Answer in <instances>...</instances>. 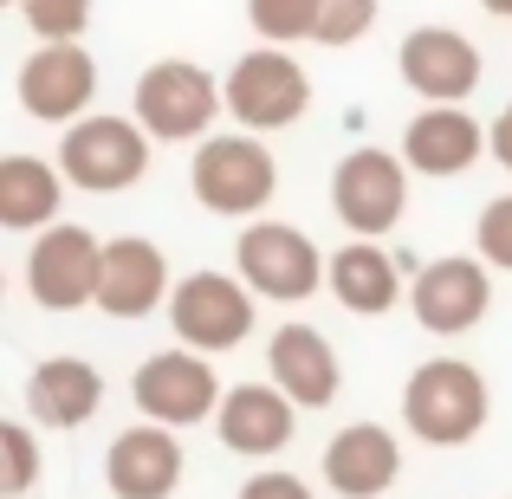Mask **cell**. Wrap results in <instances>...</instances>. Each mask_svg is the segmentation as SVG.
<instances>
[{
	"mask_svg": "<svg viewBox=\"0 0 512 499\" xmlns=\"http://www.w3.org/2000/svg\"><path fill=\"white\" fill-rule=\"evenodd\" d=\"M487 415H493L487 376L467 357H428L402 383V428L428 448H467L487 428Z\"/></svg>",
	"mask_w": 512,
	"mask_h": 499,
	"instance_id": "cell-1",
	"label": "cell"
},
{
	"mask_svg": "<svg viewBox=\"0 0 512 499\" xmlns=\"http://www.w3.org/2000/svg\"><path fill=\"white\" fill-rule=\"evenodd\" d=\"M188 188L201 208L214 214H260L279 195V163L260 143V130H234V137H201L195 163H188Z\"/></svg>",
	"mask_w": 512,
	"mask_h": 499,
	"instance_id": "cell-2",
	"label": "cell"
},
{
	"mask_svg": "<svg viewBox=\"0 0 512 499\" xmlns=\"http://www.w3.org/2000/svg\"><path fill=\"white\" fill-rule=\"evenodd\" d=\"M150 130L137 117H72L59 143V169L85 195H124L150 169Z\"/></svg>",
	"mask_w": 512,
	"mask_h": 499,
	"instance_id": "cell-3",
	"label": "cell"
},
{
	"mask_svg": "<svg viewBox=\"0 0 512 499\" xmlns=\"http://www.w3.org/2000/svg\"><path fill=\"white\" fill-rule=\"evenodd\" d=\"M221 98H227V117H234L240 130H286V124H299L305 117V104H312V78H305V65L292 59L286 46H253V52H240L234 59V72H227V85H221Z\"/></svg>",
	"mask_w": 512,
	"mask_h": 499,
	"instance_id": "cell-4",
	"label": "cell"
},
{
	"mask_svg": "<svg viewBox=\"0 0 512 499\" xmlns=\"http://www.w3.org/2000/svg\"><path fill=\"white\" fill-rule=\"evenodd\" d=\"M325 253L312 247V234L286 221H247L234 240V273L253 286V299H273V305H299L325 286Z\"/></svg>",
	"mask_w": 512,
	"mask_h": 499,
	"instance_id": "cell-5",
	"label": "cell"
},
{
	"mask_svg": "<svg viewBox=\"0 0 512 499\" xmlns=\"http://www.w3.org/2000/svg\"><path fill=\"white\" fill-rule=\"evenodd\" d=\"M221 111H227V98H221V85H214L201 65L156 59L150 72L137 78V111L130 117H137L156 143H201Z\"/></svg>",
	"mask_w": 512,
	"mask_h": 499,
	"instance_id": "cell-6",
	"label": "cell"
},
{
	"mask_svg": "<svg viewBox=\"0 0 512 499\" xmlns=\"http://www.w3.org/2000/svg\"><path fill=\"white\" fill-rule=\"evenodd\" d=\"M169 331L188 350H240L253 331V286L227 273H188L182 286H169Z\"/></svg>",
	"mask_w": 512,
	"mask_h": 499,
	"instance_id": "cell-7",
	"label": "cell"
},
{
	"mask_svg": "<svg viewBox=\"0 0 512 499\" xmlns=\"http://www.w3.org/2000/svg\"><path fill=\"white\" fill-rule=\"evenodd\" d=\"M130 402H137L143 422H169V428H188V422H208L214 402H221V376H214V357L208 350H156V357L137 363L130 376Z\"/></svg>",
	"mask_w": 512,
	"mask_h": 499,
	"instance_id": "cell-8",
	"label": "cell"
},
{
	"mask_svg": "<svg viewBox=\"0 0 512 499\" xmlns=\"http://www.w3.org/2000/svg\"><path fill=\"white\" fill-rule=\"evenodd\" d=\"M98 266H104V247L91 227L52 221V227H39L33 253H26V292H33L39 312L98 305Z\"/></svg>",
	"mask_w": 512,
	"mask_h": 499,
	"instance_id": "cell-9",
	"label": "cell"
},
{
	"mask_svg": "<svg viewBox=\"0 0 512 499\" xmlns=\"http://www.w3.org/2000/svg\"><path fill=\"white\" fill-rule=\"evenodd\" d=\"M409 305H415V325L435 331V337L474 331L480 318L493 312V266L480 260V253L474 260H467V253H441V260L415 266Z\"/></svg>",
	"mask_w": 512,
	"mask_h": 499,
	"instance_id": "cell-10",
	"label": "cell"
},
{
	"mask_svg": "<svg viewBox=\"0 0 512 499\" xmlns=\"http://www.w3.org/2000/svg\"><path fill=\"white\" fill-rule=\"evenodd\" d=\"M402 201H409V163L389 156V150H350L331 169V214H338L350 234L383 240L402 221Z\"/></svg>",
	"mask_w": 512,
	"mask_h": 499,
	"instance_id": "cell-11",
	"label": "cell"
},
{
	"mask_svg": "<svg viewBox=\"0 0 512 499\" xmlns=\"http://www.w3.org/2000/svg\"><path fill=\"white\" fill-rule=\"evenodd\" d=\"M20 111L39 124H72L98 98V59L78 39H39V52L20 65Z\"/></svg>",
	"mask_w": 512,
	"mask_h": 499,
	"instance_id": "cell-12",
	"label": "cell"
},
{
	"mask_svg": "<svg viewBox=\"0 0 512 499\" xmlns=\"http://www.w3.org/2000/svg\"><path fill=\"white\" fill-rule=\"evenodd\" d=\"M396 65H402V85L428 104L474 98L480 72H487V65H480V46L467 33H454V26H415V33L402 39Z\"/></svg>",
	"mask_w": 512,
	"mask_h": 499,
	"instance_id": "cell-13",
	"label": "cell"
},
{
	"mask_svg": "<svg viewBox=\"0 0 512 499\" xmlns=\"http://www.w3.org/2000/svg\"><path fill=\"white\" fill-rule=\"evenodd\" d=\"M299 428V402L266 376V383H240V389H221L214 402V435H221L227 454H247V461H266L279 454Z\"/></svg>",
	"mask_w": 512,
	"mask_h": 499,
	"instance_id": "cell-14",
	"label": "cell"
},
{
	"mask_svg": "<svg viewBox=\"0 0 512 499\" xmlns=\"http://www.w3.org/2000/svg\"><path fill=\"white\" fill-rule=\"evenodd\" d=\"M104 487L117 499H169L182 487V441L169 435V422L124 428L104 454Z\"/></svg>",
	"mask_w": 512,
	"mask_h": 499,
	"instance_id": "cell-15",
	"label": "cell"
},
{
	"mask_svg": "<svg viewBox=\"0 0 512 499\" xmlns=\"http://www.w3.org/2000/svg\"><path fill=\"white\" fill-rule=\"evenodd\" d=\"M98 305L111 318H150L156 305H169V260H163V247H156V240H143V234L104 240Z\"/></svg>",
	"mask_w": 512,
	"mask_h": 499,
	"instance_id": "cell-16",
	"label": "cell"
},
{
	"mask_svg": "<svg viewBox=\"0 0 512 499\" xmlns=\"http://www.w3.org/2000/svg\"><path fill=\"white\" fill-rule=\"evenodd\" d=\"M266 376H273L299 409H331V402H338V383H344L331 337L312 331V325H279L273 331V344H266Z\"/></svg>",
	"mask_w": 512,
	"mask_h": 499,
	"instance_id": "cell-17",
	"label": "cell"
},
{
	"mask_svg": "<svg viewBox=\"0 0 512 499\" xmlns=\"http://www.w3.org/2000/svg\"><path fill=\"white\" fill-rule=\"evenodd\" d=\"M402 273H409V260H396V253L376 247L370 234H357L350 247L331 253L325 286H331V299H338L344 312L383 318V312H396V305H402Z\"/></svg>",
	"mask_w": 512,
	"mask_h": 499,
	"instance_id": "cell-18",
	"label": "cell"
},
{
	"mask_svg": "<svg viewBox=\"0 0 512 499\" xmlns=\"http://www.w3.org/2000/svg\"><path fill=\"white\" fill-rule=\"evenodd\" d=\"M325 480L344 499H383L402 480V441L376 422H350L325 448Z\"/></svg>",
	"mask_w": 512,
	"mask_h": 499,
	"instance_id": "cell-19",
	"label": "cell"
},
{
	"mask_svg": "<svg viewBox=\"0 0 512 499\" xmlns=\"http://www.w3.org/2000/svg\"><path fill=\"white\" fill-rule=\"evenodd\" d=\"M104 409V376L85 357H46L26 376V415L52 435H72Z\"/></svg>",
	"mask_w": 512,
	"mask_h": 499,
	"instance_id": "cell-20",
	"label": "cell"
},
{
	"mask_svg": "<svg viewBox=\"0 0 512 499\" xmlns=\"http://www.w3.org/2000/svg\"><path fill=\"white\" fill-rule=\"evenodd\" d=\"M487 150V130L461 111V104H428L422 117H409L402 130V163L415 175H461L480 163Z\"/></svg>",
	"mask_w": 512,
	"mask_h": 499,
	"instance_id": "cell-21",
	"label": "cell"
},
{
	"mask_svg": "<svg viewBox=\"0 0 512 499\" xmlns=\"http://www.w3.org/2000/svg\"><path fill=\"white\" fill-rule=\"evenodd\" d=\"M65 201V169H52L46 156H0V227L7 234H39V227L59 221Z\"/></svg>",
	"mask_w": 512,
	"mask_h": 499,
	"instance_id": "cell-22",
	"label": "cell"
},
{
	"mask_svg": "<svg viewBox=\"0 0 512 499\" xmlns=\"http://www.w3.org/2000/svg\"><path fill=\"white\" fill-rule=\"evenodd\" d=\"M247 20L273 46H299L318 33V0H247Z\"/></svg>",
	"mask_w": 512,
	"mask_h": 499,
	"instance_id": "cell-23",
	"label": "cell"
},
{
	"mask_svg": "<svg viewBox=\"0 0 512 499\" xmlns=\"http://www.w3.org/2000/svg\"><path fill=\"white\" fill-rule=\"evenodd\" d=\"M39 480V435L0 415V499H26Z\"/></svg>",
	"mask_w": 512,
	"mask_h": 499,
	"instance_id": "cell-24",
	"label": "cell"
},
{
	"mask_svg": "<svg viewBox=\"0 0 512 499\" xmlns=\"http://www.w3.org/2000/svg\"><path fill=\"white\" fill-rule=\"evenodd\" d=\"M376 7L383 0H318V46H357L376 26Z\"/></svg>",
	"mask_w": 512,
	"mask_h": 499,
	"instance_id": "cell-25",
	"label": "cell"
},
{
	"mask_svg": "<svg viewBox=\"0 0 512 499\" xmlns=\"http://www.w3.org/2000/svg\"><path fill=\"white\" fill-rule=\"evenodd\" d=\"M474 247L493 273H512V195H493L474 221Z\"/></svg>",
	"mask_w": 512,
	"mask_h": 499,
	"instance_id": "cell-26",
	"label": "cell"
},
{
	"mask_svg": "<svg viewBox=\"0 0 512 499\" xmlns=\"http://www.w3.org/2000/svg\"><path fill=\"white\" fill-rule=\"evenodd\" d=\"M20 7L39 39H85L91 26V0H20Z\"/></svg>",
	"mask_w": 512,
	"mask_h": 499,
	"instance_id": "cell-27",
	"label": "cell"
},
{
	"mask_svg": "<svg viewBox=\"0 0 512 499\" xmlns=\"http://www.w3.org/2000/svg\"><path fill=\"white\" fill-rule=\"evenodd\" d=\"M240 499H312V487H305L299 474H253L247 487H240Z\"/></svg>",
	"mask_w": 512,
	"mask_h": 499,
	"instance_id": "cell-28",
	"label": "cell"
},
{
	"mask_svg": "<svg viewBox=\"0 0 512 499\" xmlns=\"http://www.w3.org/2000/svg\"><path fill=\"white\" fill-rule=\"evenodd\" d=\"M487 150H493V163L500 169H512V104L500 117H493V130H487Z\"/></svg>",
	"mask_w": 512,
	"mask_h": 499,
	"instance_id": "cell-29",
	"label": "cell"
},
{
	"mask_svg": "<svg viewBox=\"0 0 512 499\" xmlns=\"http://www.w3.org/2000/svg\"><path fill=\"white\" fill-rule=\"evenodd\" d=\"M480 7H487L493 20H512V0H480Z\"/></svg>",
	"mask_w": 512,
	"mask_h": 499,
	"instance_id": "cell-30",
	"label": "cell"
},
{
	"mask_svg": "<svg viewBox=\"0 0 512 499\" xmlns=\"http://www.w3.org/2000/svg\"><path fill=\"white\" fill-rule=\"evenodd\" d=\"M0 299H7V273H0Z\"/></svg>",
	"mask_w": 512,
	"mask_h": 499,
	"instance_id": "cell-31",
	"label": "cell"
},
{
	"mask_svg": "<svg viewBox=\"0 0 512 499\" xmlns=\"http://www.w3.org/2000/svg\"><path fill=\"white\" fill-rule=\"evenodd\" d=\"M0 7H20V0H0Z\"/></svg>",
	"mask_w": 512,
	"mask_h": 499,
	"instance_id": "cell-32",
	"label": "cell"
}]
</instances>
